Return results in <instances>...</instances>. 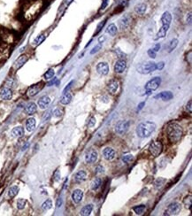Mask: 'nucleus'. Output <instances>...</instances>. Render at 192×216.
I'll return each instance as SVG.
<instances>
[{
	"instance_id": "nucleus-1",
	"label": "nucleus",
	"mask_w": 192,
	"mask_h": 216,
	"mask_svg": "<svg viewBox=\"0 0 192 216\" xmlns=\"http://www.w3.org/2000/svg\"><path fill=\"white\" fill-rule=\"evenodd\" d=\"M183 131L182 127L176 122H170L167 128V135L171 143H177L181 140Z\"/></svg>"
},
{
	"instance_id": "nucleus-2",
	"label": "nucleus",
	"mask_w": 192,
	"mask_h": 216,
	"mask_svg": "<svg viewBox=\"0 0 192 216\" xmlns=\"http://www.w3.org/2000/svg\"><path fill=\"white\" fill-rule=\"evenodd\" d=\"M156 129V124L152 121H145L140 123L136 128V135L140 138L149 137Z\"/></svg>"
},
{
	"instance_id": "nucleus-3",
	"label": "nucleus",
	"mask_w": 192,
	"mask_h": 216,
	"mask_svg": "<svg viewBox=\"0 0 192 216\" xmlns=\"http://www.w3.org/2000/svg\"><path fill=\"white\" fill-rule=\"evenodd\" d=\"M136 70L141 74H149L156 70V63L151 61L144 64H141L137 66Z\"/></svg>"
},
{
	"instance_id": "nucleus-4",
	"label": "nucleus",
	"mask_w": 192,
	"mask_h": 216,
	"mask_svg": "<svg viewBox=\"0 0 192 216\" xmlns=\"http://www.w3.org/2000/svg\"><path fill=\"white\" fill-rule=\"evenodd\" d=\"M160 83H161V78L159 77V76H156V77L152 78V80H150V81L145 84V87H144V88H145V90H146V92H147V94L150 95L152 91L156 90L160 87Z\"/></svg>"
},
{
	"instance_id": "nucleus-5",
	"label": "nucleus",
	"mask_w": 192,
	"mask_h": 216,
	"mask_svg": "<svg viewBox=\"0 0 192 216\" xmlns=\"http://www.w3.org/2000/svg\"><path fill=\"white\" fill-rule=\"evenodd\" d=\"M163 150V145L160 141H152L149 146V151L151 154L154 157H158L161 154Z\"/></svg>"
},
{
	"instance_id": "nucleus-6",
	"label": "nucleus",
	"mask_w": 192,
	"mask_h": 216,
	"mask_svg": "<svg viewBox=\"0 0 192 216\" xmlns=\"http://www.w3.org/2000/svg\"><path fill=\"white\" fill-rule=\"evenodd\" d=\"M181 209H182L181 205L177 202H174V203H171L167 207L164 215H175L181 211Z\"/></svg>"
},
{
	"instance_id": "nucleus-7",
	"label": "nucleus",
	"mask_w": 192,
	"mask_h": 216,
	"mask_svg": "<svg viewBox=\"0 0 192 216\" xmlns=\"http://www.w3.org/2000/svg\"><path fill=\"white\" fill-rule=\"evenodd\" d=\"M129 128V121H120L115 126V131L119 135L125 134Z\"/></svg>"
},
{
	"instance_id": "nucleus-8",
	"label": "nucleus",
	"mask_w": 192,
	"mask_h": 216,
	"mask_svg": "<svg viewBox=\"0 0 192 216\" xmlns=\"http://www.w3.org/2000/svg\"><path fill=\"white\" fill-rule=\"evenodd\" d=\"M43 88V82H39V83L34 84V85H32L31 87L28 88V90H27V95L28 97H30V98L35 97V95H37L42 90Z\"/></svg>"
},
{
	"instance_id": "nucleus-9",
	"label": "nucleus",
	"mask_w": 192,
	"mask_h": 216,
	"mask_svg": "<svg viewBox=\"0 0 192 216\" xmlns=\"http://www.w3.org/2000/svg\"><path fill=\"white\" fill-rule=\"evenodd\" d=\"M84 159H85L86 163H88V164H92V163L96 162L97 160V151L94 150V149H90L85 153Z\"/></svg>"
},
{
	"instance_id": "nucleus-10",
	"label": "nucleus",
	"mask_w": 192,
	"mask_h": 216,
	"mask_svg": "<svg viewBox=\"0 0 192 216\" xmlns=\"http://www.w3.org/2000/svg\"><path fill=\"white\" fill-rule=\"evenodd\" d=\"M126 67H127V62L125 59H119L116 61L115 65H114V71L115 73L117 74H122L125 70H126Z\"/></svg>"
},
{
	"instance_id": "nucleus-11",
	"label": "nucleus",
	"mask_w": 192,
	"mask_h": 216,
	"mask_svg": "<svg viewBox=\"0 0 192 216\" xmlns=\"http://www.w3.org/2000/svg\"><path fill=\"white\" fill-rule=\"evenodd\" d=\"M12 98V91L9 87H4L0 90V98L2 100H11Z\"/></svg>"
},
{
	"instance_id": "nucleus-12",
	"label": "nucleus",
	"mask_w": 192,
	"mask_h": 216,
	"mask_svg": "<svg viewBox=\"0 0 192 216\" xmlns=\"http://www.w3.org/2000/svg\"><path fill=\"white\" fill-rule=\"evenodd\" d=\"M97 71L101 75H106L109 73V65L106 62H100L97 65Z\"/></svg>"
},
{
	"instance_id": "nucleus-13",
	"label": "nucleus",
	"mask_w": 192,
	"mask_h": 216,
	"mask_svg": "<svg viewBox=\"0 0 192 216\" xmlns=\"http://www.w3.org/2000/svg\"><path fill=\"white\" fill-rule=\"evenodd\" d=\"M103 156L106 160H113L116 156V152L110 147H106L103 151Z\"/></svg>"
},
{
	"instance_id": "nucleus-14",
	"label": "nucleus",
	"mask_w": 192,
	"mask_h": 216,
	"mask_svg": "<svg viewBox=\"0 0 192 216\" xmlns=\"http://www.w3.org/2000/svg\"><path fill=\"white\" fill-rule=\"evenodd\" d=\"M71 197H72V200H73V202L74 204H79L82 201V198H83V192H82V190H79V189L74 190L73 191Z\"/></svg>"
},
{
	"instance_id": "nucleus-15",
	"label": "nucleus",
	"mask_w": 192,
	"mask_h": 216,
	"mask_svg": "<svg viewBox=\"0 0 192 216\" xmlns=\"http://www.w3.org/2000/svg\"><path fill=\"white\" fill-rule=\"evenodd\" d=\"M50 104H51V98L48 96H43L40 98L37 101V105L41 109H46Z\"/></svg>"
},
{
	"instance_id": "nucleus-16",
	"label": "nucleus",
	"mask_w": 192,
	"mask_h": 216,
	"mask_svg": "<svg viewBox=\"0 0 192 216\" xmlns=\"http://www.w3.org/2000/svg\"><path fill=\"white\" fill-rule=\"evenodd\" d=\"M27 61V56H26V55H20L16 60H15V62H14V64H13V67H14V69L15 70H18V69H19Z\"/></svg>"
},
{
	"instance_id": "nucleus-17",
	"label": "nucleus",
	"mask_w": 192,
	"mask_h": 216,
	"mask_svg": "<svg viewBox=\"0 0 192 216\" xmlns=\"http://www.w3.org/2000/svg\"><path fill=\"white\" fill-rule=\"evenodd\" d=\"M173 97H174V95L171 91H162L160 94L156 95L154 97V98L155 99L160 98V99H162L164 101H168V100H171L173 98Z\"/></svg>"
},
{
	"instance_id": "nucleus-18",
	"label": "nucleus",
	"mask_w": 192,
	"mask_h": 216,
	"mask_svg": "<svg viewBox=\"0 0 192 216\" xmlns=\"http://www.w3.org/2000/svg\"><path fill=\"white\" fill-rule=\"evenodd\" d=\"M169 27H170L169 25L162 24L161 27L160 28V30L158 31V33H157V35H156L157 36H156L154 39L157 40V39H159V38H163V37H165L166 35H167V31H168V29H169Z\"/></svg>"
},
{
	"instance_id": "nucleus-19",
	"label": "nucleus",
	"mask_w": 192,
	"mask_h": 216,
	"mask_svg": "<svg viewBox=\"0 0 192 216\" xmlns=\"http://www.w3.org/2000/svg\"><path fill=\"white\" fill-rule=\"evenodd\" d=\"M107 89H108V90L111 93H113V94L115 93L118 90V89H119V82L117 80H115V79L111 80L109 82L108 85H107Z\"/></svg>"
},
{
	"instance_id": "nucleus-20",
	"label": "nucleus",
	"mask_w": 192,
	"mask_h": 216,
	"mask_svg": "<svg viewBox=\"0 0 192 216\" xmlns=\"http://www.w3.org/2000/svg\"><path fill=\"white\" fill-rule=\"evenodd\" d=\"M130 20H131V19H130V17H129L128 15H125V16H123V17L120 20V22H119L120 27H121V29H126V28L129 26V24H130Z\"/></svg>"
},
{
	"instance_id": "nucleus-21",
	"label": "nucleus",
	"mask_w": 192,
	"mask_h": 216,
	"mask_svg": "<svg viewBox=\"0 0 192 216\" xmlns=\"http://www.w3.org/2000/svg\"><path fill=\"white\" fill-rule=\"evenodd\" d=\"M36 110H37V106L34 102H30L25 106V113L28 115L34 114L36 112Z\"/></svg>"
},
{
	"instance_id": "nucleus-22",
	"label": "nucleus",
	"mask_w": 192,
	"mask_h": 216,
	"mask_svg": "<svg viewBox=\"0 0 192 216\" xmlns=\"http://www.w3.org/2000/svg\"><path fill=\"white\" fill-rule=\"evenodd\" d=\"M134 10H135V12H136L137 14L143 15V14L145 13V12H146V10H147V5H146V4H144V3H140V4H136V5L135 6Z\"/></svg>"
},
{
	"instance_id": "nucleus-23",
	"label": "nucleus",
	"mask_w": 192,
	"mask_h": 216,
	"mask_svg": "<svg viewBox=\"0 0 192 216\" xmlns=\"http://www.w3.org/2000/svg\"><path fill=\"white\" fill-rule=\"evenodd\" d=\"M86 179H87V174L83 170L78 171L74 176V180L76 183H82V182L85 181Z\"/></svg>"
},
{
	"instance_id": "nucleus-24",
	"label": "nucleus",
	"mask_w": 192,
	"mask_h": 216,
	"mask_svg": "<svg viewBox=\"0 0 192 216\" xmlns=\"http://www.w3.org/2000/svg\"><path fill=\"white\" fill-rule=\"evenodd\" d=\"M35 128V118H28L26 121V129L28 132H32Z\"/></svg>"
},
{
	"instance_id": "nucleus-25",
	"label": "nucleus",
	"mask_w": 192,
	"mask_h": 216,
	"mask_svg": "<svg viewBox=\"0 0 192 216\" xmlns=\"http://www.w3.org/2000/svg\"><path fill=\"white\" fill-rule=\"evenodd\" d=\"M171 21H172V16H171L170 12H165L162 14V16H161V23L170 26Z\"/></svg>"
},
{
	"instance_id": "nucleus-26",
	"label": "nucleus",
	"mask_w": 192,
	"mask_h": 216,
	"mask_svg": "<svg viewBox=\"0 0 192 216\" xmlns=\"http://www.w3.org/2000/svg\"><path fill=\"white\" fill-rule=\"evenodd\" d=\"M12 135L14 137H21L24 135V129L20 126L19 127H15L12 130Z\"/></svg>"
},
{
	"instance_id": "nucleus-27",
	"label": "nucleus",
	"mask_w": 192,
	"mask_h": 216,
	"mask_svg": "<svg viewBox=\"0 0 192 216\" xmlns=\"http://www.w3.org/2000/svg\"><path fill=\"white\" fill-rule=\"evenodd\" d=\"M92 209H93V205H91V204L87 205V206H85V207H83L82 208V210H81V212H80V215L83 216L90 215V213L92 212Z\"/></svg>"
},
{
	"instance_id": "nucleus-28",
	"label": "nucleus",
	"mask_w": 192,
	"mask_h": 216,
	"mask_svg": "<svg viewBox=\"0 0 192 216\" xmlns=\"http://www.w3.org/2000/svg\"><path fill=\"white\" fill-rule=\"evenodd\" d=\"M117 31H118L117 27H116V25L113 24V23H111V24L107 27V28H106V30H105V32H106L107 34H110L112 36H114V35H116Z\"/></svg>"
},
{
	"instance_id": "nucleus-29",
	"label": "nucleus",
	"mask_w": 192,
	"mask_h": 216,
	"mask_svg": "<svg viewBox=\"0 0 192 216\" xmlns=\"http://www.w3.org/2000/svg\"><path fill=\"white\" fill-rule=\"evenodd\" d=\"M72 100V95L70 93H64V95L62 96L61 99H60V103L62 105H68Z\"/></svg>"
},
{
	"instance_id": "nucleus-30",
	"label": "nucleus",
	"mask_w": 192,
	"mask_h": 216,
	"mask_svg": "<svg viewBox=\"0 0 192 216\" xmlns=\"http://www.w3.org/2000/svg\"><path fill=\"white\" fill-rule=\"evenodd\" d=\"M19 188L18 186H16V185L12 186V187L9 189V191H8V196H9L11 199H12V198H14V197L17 196V194L19 193Z\"/></svg>"
},
{
	"instance_id": "nucleus-31",
	"label": "nucleus",
	"mask_w": 192,
	"mask_h": 216,
	"mask_svg": "<svg viewBox=\"0 0 192 216\" xmlns=\"http://www.w3.org/2000/svg\"><path fill=\"white\" fill-rule=\"evenodd\" d=\"M44 39H45V35H37L35 38V40L33 41V45L34 46H38L39 44H41L44 41Z\"/></svg>"
},
{
	"instance_id": "nucleus-32",
	"label": "nucleus",
	"mask_w": 192,
	"mask_h": 216,
	"mask_svg": "<svg viewBox=\"0 0 192 216\" xmlns=\"http://www.w3.org/2000/svg\"><path fill=\"white\" fill-rule=\"evenodd\" d=\"M101 183H102L101 179H100V178H96V179L92 182V183H91V190H93V191H97V190L101 186Z\"/></svg>"
},
{
	"instance_id": "nucleus-33",
	"label": "nucleus",
	"mask_w": 192,
	"mask_h": 216,
	"mask_svg": "<svg viewBox=\"0 0 192 216\" xmlns=\"http://www.w3.org/2000/svg\"><path fill=\"white\" fill-rule=\"evenodd\" d=\"M52 207V202L51 199H47L46 201H44L43 204H42V209L43 211H48L50 210L51 208Z\"/></svg>"
},
{
	"instance_id": "nucleus-34",
	"label": "nucleus",
	"mask_w": 192,
	"mask_h": 216,
	"mask_svg": "<svg viewBox=\"0 0 192 216\" xmlns=\"http://www.w3.org/2000/svg\"><path fill=\"white\" fill-rule=\"evenodd\" d=\"M54 74H55L54 70H53L52 68H51V69H49V70L43 74V78H44L45 80H51V79L53 78Z\"/></svg>"
},
{
	"instance_id": "nucleus-35",
	"label": "nucleus",
	"mask_w": 192,
	"mask_h": 216,
	"mask_svg": "<svg viewBox=\"0 0 192 216\" xmlns=\"http://www.w3.org/2000/svg\"><path fill=\"white\" fill-rule=\"evenodd\" d=\"M26 203L27 201L24 199H19L17 200V208L19 210H23L26 207Z\"/></svg>"
},
{
	"instance_id": "nucleus-36",
	"label": "nucleus",
	"mask_w": 192,
	"mask_h": 216,
	"mask_svg": "<svg viewBox=\"0 0 192 216\" xmlns=\"http://www.w3.org/2000/svg\"><path fill=\"white\" fill-rule=\"evenodd\" d=\"M177 44H178V40L176 39V38H175V39H173L170 43H169V47H168V51L169 52H171V51H173L175 48H176V46H177Z\"/></svg>"
},
{
	"instance_id": "nucleus-37",
	"label": "nucleus",
	"mask_w": 192,
	"mask_h": 216,
	"mask_svg": "<svg viewBox=\"0 0 192 216\" xmlns=\"http://www.w3.org/2000/svg\"><path fill=\"white\" fill-rule=\"evenodd\" d=\"M133 210L135 211V213L136 215H142L144 212V210H145V206L141 205V206L135 207H133Z\"/></svg>"
},
{
	"instance_id": "nucleus-38",
	"label": "nucleus",
	"mask_w": 192,
	"mask_h": 216,
	"mask_svg": "<svg viewBox=\"0 0 192 216\" xmlns=\"http://www.w3.org/2000/svg\"><path fill=\"white\" fill-rule=\"evenodd\" d=\"M133 160H134V156L131 155V154H128V155H125V156L122 157V161H123L124 163L129 164V163H131Z\"/></svg>"
},
{
	"instance_id": "nucleus-39",
	"label": "nucleus",
	"mask_w": 192,
	"mask_h": 216,
	"mask_svg": "<svg viewBox=\"0 0 192 216\" xmlns=\"http://www.w3.org/2000/svg\"><path fill=\"white\" fill-rule=\"evenodd\" d=\"M183 203H184V205L186 206V207H187V208L191 209V203H192L191 196H187V197L184 199Z\"/></svg>"
},
{
	"instance_id": "nucleus-40",
	"label": "nucleus",
	"mask_w": 192,
	"mask_h": 216,
	"mask_svg": "<svg viewBox=\"0 0 192 216\" xmlns=\"http://www.w3.org/2000/svg\"><path fill=\"white\" fill-rule=\"evenodd\" d=\"M63 113H64V112H63V110L60 109V108H57V109H55V110L53 111V116H54L55 118H60V117L63 115Z\"/></svg>"
},
{
	"instance_id": "nucleus-41",
	"label": "nucleus",
	"mask_w": 192,
	"mask_h": 216,
	"mask_svg": "<svg viewBox=\"0 0 192 216\" xmlns=\"http://www.w3.org/2000/svg\"><path fill=\"white\" fill-rule=\"evenodd\" d=\"M105 20H103V21H101V22H99L98 23V25H97V30H96V33H95V35H97L101 30H102V28H103V27L105 25Z\"/></svg>"
},
{
	"instance_id": "nucleus-42",
	"label": "nucleus",
	"mask_w": 192,
	"mask_h": 216,
	"mask_svg": "<svg viewBox=\"0 0 192 216\" xmlns=\"http://www.w3.org/2000/svg\"><path fill=\"white\" fill-rule=\"evenodd\" d=\"M165 182H166V179H164V178H159V179L156 181V183H155V187H156V188L161 187L162 184H163Z\"/></svg>"
},
{
	"instance_id": "nucleus-43",
	"label": "nucleus",
	"mask_w": 192,
	"mask_h": 216,
	"mask_svg": "<svg viewBox=\"0 0 192 216\" xmlns=\"http://www.w3.org/2000/svg\"><path fill=\"white\" fill-rule=\"evenodd\" d=\"M102 48V43H99L97 45H96L93 49H92V51H90V54L92 55V54H94V53H96V52H97L100 49Z\"/></svg>"
},
{
	"instance_id": "nucleus-44",
	"label": "nucleus",
	"mask_w": 192,
	"mask_h": 216,
	"mask_svg": "<svg viewBox=\"0 0 192 216\" xmlns=\"http://www.w3.org/2000/svg\"><path fill=\"white\" fill-rule=\"evenodd\" d=\"M53 179H54L55 182H58L59 181V179H60V172H59L58 169H57L55 171V173L53 174Z\"/></svg>"
},
{
	"instance_id": "nucleus-45",
	"label": "nucleus",
	"mask_w": 192,
	"mask_h": 216,
	"mask_svg": "<svg viewBox=\"0 0 192 216\" xmlns=\"http://www.w3.org/2000/svg\"><path fill=\"white\" fill-rule=\"evenodd\" d=\"M147 53H148L149 57L152 58V59H155L156 58V52L152 49H149L148 51H147Z\"/></svg>"
},
{
	"instance_id": "nucleus-46",
	"label": "nucleus",
	"mask_w": 192,
	"mask_h": 216,
	"mask_svg": "<svg viewBox=\"0 0 192 216\" xmlns=\"http://www.w3.org/2000/svg\"><path fill=\"white\" fill-rule=\"evenodd\" d=\"M164 66H165V62L164 61H160V62L156 64V69H158V70H162L164 68Z\"/></svg>"
},
{
	"instance_id": "nucleus-47",
	"label": "nucleus",
	"mask_w": 192,
	"mask_h": 216,
	"mask_svg": "<svg viewBox=\"0 0 192 216\" xmlns=\"http://www.w3.org/2000/svg\"><path fill=\"white\" fill-rule=\"evenodd\" d=\"M104 171H105V169L102 166H97L95 169L96 174H102V173H104Z\"/></svg>"
},
{
	"instance_id": "nucleus-48",
	"label": "nucleus",
	"mask_w": 192,
	"mask_h": 216,
	"mask_svg": "<svg viewBox=\"0 0 192 216\" xmlns=\"http://www.w3.org/2000/svg\"><path fill=\"white\" fill-rule=\"evenodd\" d=\"M108 3H109V0H103V2H102V4H101V7H100V11H102V10H105L106 7H107V5H108Z\"/></svg>"
},
{
	"instance_id": "nucleus-49",
	"label": "nucleus",
	"mask_w": 192,
	"mask_h": 216,
	"mask_svg": "<svg viewBox=\"0 0 192 216\" xmlns=\"http://www.w3.org/2000/svg\"><path fill=\"white\" fill-rule=\"evenodd\" d=\"M95 124H96V119H95L94 117H92V118L89 121V124H88V126H89V128H92V127H94Z\"/></svg>"
},
{
	"instance_id": "nucleus-50",
	"label": "nucleus",
	"mask_w": 192,
	"mask_h": 216,
	"mask_svg": "<svg viewBox=\"0 0 192 216\" xmlns=\"http://www.w3.org/2000/svg\"><path fill=\"white\" fill-rule=\"evenodd\" d=\"M50 117H51V111H48L47 113H44V115H43V121H47V120H49L50 119Z\"/></svg>"
},
{
	"instance_id": "nucleus-51",
	"label": "nucleus",
	"mask_w": 192,
	"mask_h": 216,
	"mask_svg": "<svg viewBox=\"0 0 192 216\" xmlns=\"http://www.w3.org/2000/svg\"><path fill=\"white\" fill-rule=\"evenodd\" d=\"M73 83H74V82H73V81H72V82H69V84H68V85H67V86H66L65 89H64L63 93H66V92H68V90H69V89L72 87V84H73Z\"/></svg>"
},
{
	"instance_id": "nucleus-52",
	"label": "nucleus",
	"mask_w": 192,
	"mask_h": 216,
	"mask_svg": "<svg viewBox=\"0 0 192 216\" xmlns=\"http://www.w3.org/2000/svg\"><path fill=\"white\" fill-rule=\"evenodd\" d=\"M192 101L191 100H190L189 102H188V104H187V105H186V108H187V110L189 111V113H191L192 112Z\"/></svg>"
},
{
	"instance_id": "nucleus-53",
	"label": "nucleus",
	"mask_w": 192,
	"mask_h": 216,
	"mask_svg": "<svg viewBox=\"0 0 192 216\" xmlns=\"http://www.w3.org/2000/svg\"><path fill=\"white\" fill-rule=\"evenodd\" d=\"M160 43H156V44H155V46L152 48V50H153L155 52L159 51H160Z\"/></svg>"
},
{
	"instance_id": "nucleus-54",
	"label": "nucleus",
	"mask_w": 192,
	"mask_h": 216,
	"mask_svg": "<svg viewBox=\"0 0 192 216\" xmlns=\"http://www.w3.org/2000/svg\"><path fill=\"white\" fill-rule=\"evenodd\" d=\"M144 105H145V102H142V103H140V104L138 105V107H137V112H139L140 110H142Z\"/></svg>"
},
{
	"instance_id": "nucleus-55",
	"label": "nucleus",
	"mask_w": 192,
	"mask_h": 216,
	"mask_svg": "<svg viewBox=\"0 0 192 216\" xmlns=\"http://www.w3.org/2000/svg\"><path fill=\"white\" fill-rule=\"evenodd\" d=\"M62 205V199L61 198H58V201H57V207H60Z\"/></svg>"
},
{
	"instance_id": "nucleus-56",
	"label": "nucleus",
	"mask_w": 192,
	"mask_h": 216,
	"mask_svg": "<svg viewBox=\"0 0 192 216\" xmlns=\"http://www.w3.org/2000/svg\"><path fill=\"white\" fill-rule=\"evenodd\" d=\"M187 21L189 23H191V12H190L187 16Z\"/></svg>"
},
{
	"instance_id": "nucleus-57",
	"label": "nucleus",
	"mask_w": 192,
	"mask_h": 216,
	"mask_svg": "<svg viewBox=\"0 0 192 216\" xmlns=\"http://www.w3.org/2000/svg\"><path fill=\"white\" fill-rule=\"evenodd\" d=\"M72 2H73V0H65V4L66 5H69Z\"/></svg>"
},
{
	"instance_id": "nucleus-58",
	"label": "nucleus",
	"mask_w": 192,
	"mask_h": 216,
	"mask_svg": "<svg viewBox=\"0 0 192 216\" xmlns=\"http://www.w3.org/2000/svg\"><path fill=\"white\" fill-rule=\"evenodd\" d=\"M104 40H105V37H103V36H102V37H100V38H99V40H98V41H99V43H102V41H104Z\"/></svg>"
}]
</instances>
